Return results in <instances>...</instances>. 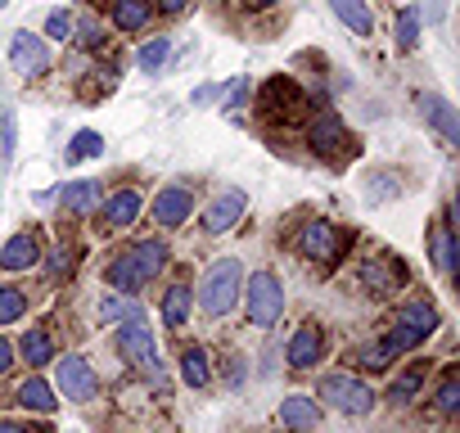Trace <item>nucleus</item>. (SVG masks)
I'll return each mask as SVG.
<instances>
[{"instance_id":"obj_19","label":"nucleus","mask_w":460,"mask_h":433,"mask_svg":"<svg viewBox=\"0 0 460 433\" xmlns=\"http://www.w3.org/2000/svg\"><path fill=\"white\" fill-rule=\"evenodd\" d=\"M32 267H41V240H37L32 231L10 235V240H5V249H0V271L19 276V271H32Z\"/></svg>"},{"instance_id":"obj_45","label":"nucleus","mask_w":460,"mask_h":433,"mask_svg":"<svg viewBox=\"0 0 460 433\" xmlns=\"http://www.w3.org/2000/svg\"><path fill=\"white\" fill-rule=\"evenodd\" d=\"M221 95V86H212V82H203V86H194V95H190V104H212Z\"/></svg>"},{"instance_id":"obj_6","label":"nucleus","mask_w":460,"mask_h":433,"mask_svg":"<svg viewBox=\"0 0 460 433\" xmlns=\"http://www.w3.org/2000/svg\"><path fill=\"white\" fill-rule=\"evenodd\" d=\"M294 249L307 262L334 267L343 258V249H348V231H339L334 222H325V216H307V222L298 226V235H294Z\"/></svg>"},{"instance_id":"obj_49","label":"nucleus","mask_w":460,"mask_h":433,"mask_svg":"<svg viewBox=\"0 0 460 433\" xmlns=\"http://www.w3.org/2000/svg\"><path fill=\"white\" fill-rule=\"evenodd\" d=\"M5 5H10V0H0V10H5Z\"/></svg>"},{"instance_id":"obj_29","label":"nucleus","mask_w":460,"mask_h":433,"mask_svg":"<svg viewBox=\"0 0 460 433\" xmlns=\"http://www.w3.org/2000/svg\"><path fill=\"white\" fill-rule=\"evenodd\" d=\"M433 411H438V415H456V411H460V370H456V366L442 370V379H438V388H433Z\"/></svg>"},{"instance_id":"obj_1","label":"nucleus","mask_w":460,"mask_h":433,"mask_svg":"<svg viewBox=\"0 0 460 433\" xmlns=\"http://www.w3.org/2000/svg\"><path fill=\"white\" fill-rule=\"evenodd\" d=\"M240 289H244V262H240V258H217V262L203 267V276H199V285H194V303H199L203 316L221 321V316L235 312Z\"/></svg>"},{"instance_id":"obj_11","label":"nucleus","mask_w":460,"mask_h":433,"mask_svg":"<svg viewBox=\"0 0 460 433\" xmlns=\"http://www.w3.org/2000/svg\"><path fill=\"white\" fill-rule=\"evenodd\" d=\"M149 216H154V226H163V231L185 226L194 216V190L190 185H163L154 194V203H149Z\"/></svg>"},{"instance_id":"obj_28","label":"nucleus","mask_w":460,"mask_h":433,"mask_svg":"<svg viewBox=\"0 0 460 433\" xmlns=\"http://www.w3.org/2000/svg\"><path fill=\"white\" fill-rule=\"evenodd\" d=\"M181 379H185L190 388H208V384H212V357H208L203 348H185V352H181Z\"/></svg>"},{"instance_id":"obj_25","label":"nucleus","mask_w":460,"mask_h":433,"mask_svg":"<svg viewBox=\"0 0 460 433\" xmlns=\"http://www.w3.org/2000/svg\"><path fill=\"white\" fill-rule=\"evenodd\" d=\"M19 357L32 366V370H41V366H50L59 352H55V339H50V330L46 325H28V334H23V343H19Z\"/></svg>"},{"instance_id":"obj_38","label":"nucleus","mask_w":460,"mask_h":433,"mask_svg":"<svg viewBox=\"0 0 460 433\" xmlns=\"http://www.w3.org/2000/svg\"><path fill=\"white\" fill-rule=\"evenodd\" d=\"M104 154V136L100 131H77L73 145H68V163H86V158H100Z\"/></svg>"},{"instance_id":"obj_37","label":"nucleus","mask_w":460,"mask_h":433,"mask_svg":"<svg viewBox=\"0 0 460 433\" xmlns=\"http://www.w3.org/2000/svg\"><path fill=\"white\" fill-rule=\"evenodd\" d=\"M73 41H82L86 50H104L109 37H104V23H100L95 14H82V19L73 23Z\"/></svg>"},{"instance_id":"obj_4","label":"nucleus","mask_w":460,"mask_h":433,"mask_svg":"<svg viewBox=\"0 0 460 433\" xmlns=\"http://www.w3.org/2000/svg\"><path fill=\"white\" fill-rule=\"evenodd\" d=\"M244 316H249V325H258V330H276L280 325V316H285V280L276 276V271H253V276H244Z\"/></svg>"},{"instance_id":"obj_35","label":"nucleus","mask_w":460,"mask_h":433,"mask_svg":"<svg viewBox=\"0 0 460 433\" xmlns=\"http://www.w3.org/2000/svg\"><path fill=\"white\" fill-rule=\"evenodd\" d=\"M420 28H424V14H420L415 5H406V10L397 14V28H393L397 50H415V46H420Z\"/></svg>"},{"instance_id":"obj_27","label":"nucleus","mask_w":460,"mask_h":433,"mask_svg":"<svg viewBox=\"0 0 460 433\" xmlns=\"http://www.w3.org/2000/svg\"><path fill=\"white\" fill-rule=\"evenodd\" d=\"M127 253H131V262L145 271V280H158L163 267H167V258H172V249H167L163 240H136Z\"/></svg>"},{"instance_id":"obj_18","label":"nucleus","mask_w":460,"mask_h":433,"mask_svg":"<svg viewBox=\"0 0 460 433\" xmlns=\"http://www.w3.org/2000/svg\"><path fill=\"white\" fill-rule=\"evenodd\" d=\"M420 113H424V122H429L447 145H460V118H456V109H451V100H447V95L424 91V95H420Z\"/></svg>"},{"instance_id":"obj_41","label":"nucleus","mask_w":460,"mask_h":433,"mask_svg":"<svg viewBox=\"0 0 460 433\" xmlns=\"http://www.w3.org/2000/svg\"><path fill=\"white\" fill-rule=\"evenodd\" d=\"M244 104H249V82L240 77V82H230V86H226V113H240Z\"/></svg>"},{"instance_id":"obj_17","label":"nucleus","mask_w":460,"mask_h":433,"mask_svg":"<svg viewBox=\"0 0 460 433\" xmlns=\"http://www.w3.org/2000/svg\"><path fill=\"white\" fill-rule=\"evenodd\" d=\"M262 109H267V118H298L307 109V95L289 77H271L262 86Z\"/></svg>"},{"instance_id":"obj_16","label":"nucleus","mask_w":460,"mask_h":433,"mask_svg":"<svg viewBox=\"0 0 460 433\" xmlns=\"http://www.w3.org/2000/svg\"><path fill=\"white\" fill-rule=\"evenodd\" d=\"M140 212H145V199L140 190H113L109 199H100V216H104V226L109 231H127L140 222Z\"/></svg>"},{"instance_id":"obj_30","label":"nucleus","mask_w":460,"mask_h":433,"mask_svg":"<svg viewBox=\"0 0 460 433\" xmlns=\"http://www.w3.org/2000/svg\"><path fill=\"white\" fill-rule=\"evenodd\" d=\"M424 375H429V366H411L406 375H397V379L388 384V402H393V406L415 402V397H420V388H424Z\"/></svg>"},{"instance_id":"obj_7","label":"nucleus","mask_w":460,"mask_h":433,"mask_svg":"<svg viewBox=\"0 0 460 433\" xmlns=\"http://www.w3.org/2000/svg\"><path fill=\"white\" fill-rule=\"evenodd\" d=\"M357 280H361V289L370 294V298H397L402 289H406V280H411V271H406V262L397 258V253H366L361 262H357Z\"/></svg>"},{"instance_id":"obj_5","label":"nucleus","mask_w":460,"mask_h":433,"mask_svg":"<svg viewBox=\"0 0 460 433\" xmlns=\"http://www.w3.org/2000/svg\"><path fill=\"white\" fill-rule=\"evenodd\" d=\"M307 149L325 163H343L348 154H357V140L348 136V122L339 118V109H316L307 118Z\"/></svg>"},{"instance_id":"obj_42","label":"nucleus","mask_w":460,"mask_h":433,"mask_svg":"<svg viewBox=\"0 0 460 433\" xmlns=\"http://www.w3.org/2000/svg\"><path fill=\"white\" fill-rule=\"evenodd\" d=\"M249 379V361L244 357H226V388H240Z\"/></svg>"},{"instance_id":"obj_20","label":"nucleus","mask_w":460,"mask_h":433,"mask_svg":"<svg viewBox=\"0 0 460 433\" xmlns=\"http://www.w3.org/2000/svg\"><path fill=\"white\" fill-rule=\"evenodd\" d=\"M100 199H104V185L91 181V176L64 181V190H59V208H64L68 216H91V212L100 208Z\"/></svg>"},{"instance_id":"obj_12","label":"nucleus","mask_w":460,"mask_h":433,"mask_svg":"<svg viewBox=\"0 0 460 433\" xmlns=\"http://www.w3.org/2000/svg\"><path fill=\"white\" fill-rule=\"evenodd\" d=\"M10 64H14V73L19 77H41V73H50V46H46V37H37V32H14L10 37Z\"/></svg>"},{"instance_id":"obj_31","label":"nucleus","mask_w":460,"mask_h":433,"mask_svg":"<svg viewBox=\"0 0 460 433\" xmlns=\"http://www.w3.org/2000/svg\"><path fill=\"white\" fill-rule=\"evenodd\" d=\"M172 59V37H154V41H145L140 50H136V68L140 73H163V64Z\"/></svg>"},{"instance_id":"obj_39","label":"nucleus","mask_w":460,"mask_h":433,"mask_svg":"<svg viewBox=\"0 0 460 433\" xmlns=\"http://www.w3.org/2000/svg\"><path fill=\"white\" fill-rule=\"evenodd\" d=\"M73 23H77V19H73L68 10H50V14H46V37L59 41V46H68V41H73Z\"/></svg>"},{"instance_id":"obj_10","label":"nucleus","mask_w":460,"mask_h":433,"mask_svg":"<svg viewBox=\"0 0 460 433\" xmlns=\"http://www.w3.org/2000/svg\"><path fill=\"white\" fill-rule=\"evenodd\" d=\"M244 212H249V194L244 190H221L217 199H208L199 226H203V235H226V231H235L244 222Z\"/></svg>"},{"instance_id":"obj_22","label":"nucleus","mask_w":460,"mask_h":433,"mask_svg":"<svg viewBox=\"0 0 460 433\" xmlns=\"http://www.w3.org/2000/svg\"><path fill=\"white\" fill-rule=\"evenodd\" d=\"M14 402H19L23 411H37V415H55V406H59L55 384H50V379H41V375H28V379L14 388Z\"/></svg>"},{"instance_id":"obj_21","label":"nucleus","mask_w":460,"mask_h":433,"mask_svg":"<svg viewBox=\"0 0 460 433\" xmlns=\"http://www.w3.org/2000/svg\"><path fill=\"white\" fill-rule=\"evenodd\" d=\"M104 280H109V289H113V294H127V298H140V289L149 285V280H145V271L131 262V253H127V249L104 267Z\"/></svg>"},{"instance_id":"obj_9","label":"nucleus","mask_w":460,"mask_h":433,"mask_svg":"<svg viewBox=\"0 0 460 433\" xmlns=\"http://www.w3.org/2000/svg\"><path fill=\"white\" fill-rule=\"evenodd\" d=\"M50 366H55V393L59 397H68V402H95L100 397V375H95V366L86 357L64 352Z\"/></svg>"},{"instance_id":"obj_8","label":"nucleus","mask_w":460,"mask_h":433,"mask_svg":"<svg viewBox=\"0 0 460 433\" xmlns=\"http://www.w3.org/2000/svg\"><path fill=\"white\" fill-rule=\"evenodd\" d=\"M118 357L127 361V366H140L145 375H158V352H154V330H149V321H145V312L136 307L131 316H122L118 321Z\"/></svg>"},{"instance_id":"obj_44","label":"nucleus","mask_w":460,"mask_h":433,"mask_svg":"<svg viewBox=\"0 0 460 433\" xmlns=\"http://www.w3.org/2000/svg\"><path fill=\"white\" fill-rule=\"evenodd\" d=\"M14 357H19V348H14L5 334H0V375H10V370H14Z\"/></svg>"},{"instance_id":"obj_34","label":"nucleus","mask_w":460,"mask_h":433,"mask_svg":"<svg viewBox=\"0 0 460 433\" xmlns=\"http://www.w3.org/2000/svg\"><path fill=\"white\" fill-rule=\"evenodd\" d=\"M28 316V289L0 285V325H19Z\"/></svg>"},{"instance_id":"obj_36","label":"nucleus","mask_w":460,"mask_h":433,"mask_svg":"<svg viewBox=\"0 0 460 433\" xmlns=\"http://www.w3.org/2000/svg\"><path fill=\"white\" fill-rule=\"evenodd\" d=\"M14 145H19V118L14 109H0V167L14 163Z\"/></svg>"},{"instance_id":"obj_46","label":"nucleus","mask_w":460,"mask_h":433,"mask_svg":"<svg viewBox=\"0 0 460 433\" xmlns=\"http://www.w3.org/2000/svg\"><path fill=\"white\" fill-rule=\"evenodd\" d=\"M0 433H28V424H14V420H0Z\"/></svg>"},{"instance_id":"obj_47","label":"nucleus","mask_w":460,"mask_h":433,"mask_svg":"<svg viewBox=\"0 0 460 433\" xmlns=\"http://www.w3.org/2000/svg\"><path fill=\"white\" fill-rule=\"evenodd\" d=\"M442 10H447L442 0H429V19H442Z\"/></svg>"},{"instance_id":"obj_13","label":"nucleus","mask_w":460,"mask_h":433,"mask_svg":"<svg viewBox=\"0 0 460 433\" xmlns=\"http://www.w3.org/2000/svg\"><path fill=\"white\" fill-rule=\"evenodd\" d=\"M456 258H460V240H456V226H451V212H442L429 226V262L442 280H456Z\"/></svg>"},{"instance_id":"obj_2","label":"nucleus","mask_w":460,"mask_h":433,"mask_svg":"<svg viewBox=\"0 0 460 433\" xmlns=\"http://www.w3.org/2000/svg\"><path fill=\"white\" fill-rule=\"evenodd\" d=\"M438 325H442L438 307H433V303H424V298H415V303H402V307L393 312V321H388V330H384L379 339L388 343V352H393V357H402V352L424 348V343L433 339V330H438Z\"/></svg>"},{"instance_id":"obj_48","label":"nucleus","mask_w":460,"mask_h":433,"mask_svg":"<svg viewBox=\"0 0 460 433\" xmlns=\"http://www.w3.org/2000/svg\"><path fill=\"white\" fill-rule=\"evenodd\" d=\"M244 5H253V10H271V5H280V0H244Z\"/></svg>"},{"instance_id":"obj_32","label":"nucleus","mask_w":460,"mask_h":433,"mask_svg":"<svg viewBox=\"0 0 460 433\" xmlns=\"http://www.w3.org/2000/svg\"><path fill=\"white\" fill-rule=\"evenodd\" d=\"M136 307H140L136 298H127V294H113V289H109V294L95 303V325H118V321H122V316H131Z\"/></svg>"},{"instance_id":"obj_23","label":"nucleus","mask_w":460,"mask_h":433,"mask_svg":"<svg viewBox=\"0 0 460 433\" xmlns=\"http://www.w3.org/2000/svg\"><path fill=\"white\" fill-rule=\"evenodd\" d=\"M325 5L334 10V19H339L352 37H370V32H375V14H370L366 0H325Z\"/></svg>"},{"instance_id":"obj_14","label":"nucleus","mask_w":460,"mask_h":433,"mask_svg":"<svg viewBox=\"0 0 460 433\" xmlns=\"http://www.w3.org/2000/svg\"><path fill=\"white\" fill-rule=\"evenodd\" d=\"M321 357H325V325L321 321H303L294 330L289 348H285V361H289V370H312Z\"/></svg>"},{"instance_id":"obj_15","label":"nucleus","mask_w":460,"mask_h":433,"mask_svg":"<svg viewBox=\"0 0 460 433\" xmlns=\"http://www.w3.org/2000/svg\"><path fill=\"white\" fill-rule=\"evenodd\" d=\"M276 424L285 433H316L321 429V402L312 393H289L280 406H276Z\"/></svg>"},{"instance_id":"obj_3","label":"nucleus","mask_w":460,"mask_h":433,"mask_svg":"<svg viewBox=\"0 0 460 433\" xmlns=\"http://www.w3.org/2000/svg\"><path fill=\"white\" fill-rule=\"evenodd\" d=\"M321 406H330V411H339V415H370L375 411V402H379V393L361 379V375H352V370H325L321 379H316V393H312Z\"/></svg>"},{"instance_id":"obj_43","label":"nucleus","mask_w":460,"mask_h":433,"mask_svg":"<svg viewBox=\"0 0 460 433\" xmlns=\"http://www.w3.org/2000/svg\"><path fill=\"white\" fill-rule=\"evenodd\" d=\"M185 10H190V0H154V14H163V19H176Z\"/></svg>"},{"instance_id":"obj_33","label":"nucleus","mask_w":460,"mask_h":433,"mask_svg":"<svg viewBox=\"0 0 460 433\" xmlns=\"http://www.w3.org/2000/svg\"><path fill=\"white\" fill-rule=\"evenodd\" d=\"M352 361H357L366 375H384L397 357L388 352V343H384V339H370V343H361V348H357V357H352Z\"/></svg>"},{"instance_id":"obj_24","label":"nucleus","mask_w":460,"mask_h":433,"mask_svg":"<svg viewBox=\"0 0 460 433\" xmlns=\"http://www.w3.org/2000/svg\"><path fill=\"white\" fill-rule=\"evenodd\" d=\"M190 312H194V285L190 280H172V289L163 294V321L172 330H181L190 321Z\"/></svg>"},{"instance_id":"obj_26","label":"nucleus","mask_w":460,"mask_h":433,"mask_svg":"<svg viewBox=\"0 0 460 433\" xmlns=\"http://www.w3.org/2000/svg\"><path fill=\"white\" fill-rule=\"evenodd\" d=\"M154 19V0H113V28L118 32H145Z\"/></svg>"},{"instance_id":"obj_40","label":"nucleus","mask_w":460,"mask_h":433,"mask_svg":"<svg viewBox=\"0 0 460 433\" xmlns=\"http://www.w3.org/2000/svg\"><path fill=\"white\" fill-rule=\"evenodd\" d=\"M73 262H77V253H73L68 244H59V249H50V258H46V271H50L55 280H64V276H73Z\"/></svg>"}]
</instances>
